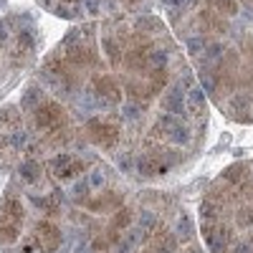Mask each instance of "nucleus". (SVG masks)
<instances>
[{
  "label": "nucleus",
  "instance_id": "obj_1",
  "mask_svg": "<svg viewBox=\"0 0 253 253\" xmlns=\"http://www.w3.org/2000/svg\"><path fill=\"white\" fill-rule=\"evenodd\" d=\"M36 124L43 132H58L63 126V112L58 109V104H53V101L41 104L36 109Z\"/></svg>",
  "mask_w": 253,
  "mask_h": 253
},
{
  "label": "nucleus",
  "instance_id": "obj_2",
  "mask_svg": "<svg viewBox=\"0 0 253 253\" xmlns=\"http://www.w3.org/2000/svg\"><path fill=\"white\" fill-rule=\"evenodd\" d=\"M51 172L58 177V180H69V177H74L79 170H84V167L71 157V155H66V152H63V155H56L53 160H51Z\"/></svg>",
  "mask_w": 253,
  "mask_h": 253
},
{
  "label": "nucleus",
  "instance_id": "obj_3",
  "mask_svg": "<svg viewBox=\"0 0 253 253\" xmlns=\"http://www.w3.org/2000/svg\"><path fill=\"white\" fill-rule=\"evenodd\" d=\"M36 238H38L41 248L51 253V251H56V248L61 246V230H58L53 223H38V228H36Z\"/></svg>",
  "mask_w": 253,
  "mask_h": 253
},
{
  "label": "nucleus",
  "instance_id": "obj_4",
  "mask_svg": "<svg viewBox=\"0 0 253 253\" xmlns=\"http://www.w3.org/2000/svg\"><path fill=\"white\" fill-rule=\"evenodd\" d=\"M89 129H91V137H94L99 144H104V147L114 144L117 137H119L117 124H109V122H99V119H94V122L89 124Z\"/></svg>",
  "mask_w": 253,
  "mask_h": 253
},
{
  "label": "nucleus",
  "instance_id": "obj_5",
  "mask_svg": "<svg viewBox=\"0 0 253 253\" xmlns=\"http://www.w3.org/2000/svg\"><path fill=\"white\" fill-rule=\"evenodd\" d=\"M96 96H99L104 104H117L122 94H119V89L114 86L112 79L101 76V79H96Z\"/></svg>",
  "mask_w": 253,
  "mask_h": 253
},
{
  "label": "nucleus",
  "instance_id": "obj_6",
  "mask_svg": "<svg viewBox=\"0 0 253 253\" xmlns=\"http://www.w3.org/2000/svg\"><path fill=\"white\" fill-rule=\"evenodd\" d=\"M137 170L142 172V175H147V177H152V175H162L165 170H167V165H162L157 157H152V155H144V157H139V162H137Z\"/></svg>",
  "mask_w": 253,
  "mask_h": 253
},
{
  "label": "nucleus",
  "instance_id": "obj_7",
  "mask_svg": "<svg viewBox=\"0 0 253 253\" xmlns=\"http://www.w3.org/2000/svg\"><path fill=\"white\" fill-rule=\"evenodd\" d=\"M0 215H5V218H10V220L20 223V220H23V205H20V200H18V198L8 195V198L3 200V205H0Z\"/></svg>",
  "mask_w": 253,
  "mask_h": 253
},
{
  "label": "nucleus",
  "instance_id": "obj_8",
  "mask_svg": "<svg viewBox=\"0 0 253 253\" xmlns=\"http://www.w3.org/2000/svg\"><path fill=\"white\" fill-rule=\"evenodd\" d=\"M18 175H20V180H23V182L33 185V182L41 180V165L36 160H26L23 165L18 167Z\"/></svg>",
  "mask_w": 253,
  "mask_h": 253
},
{
  "label": "nucleus",
  "instance_id": "obj_9",
  "mask_svg": "<svg viewBox=\"0 0 253 253\" xmlns=\"http://www.w3.org/2000/svg\"><path fill=\"white\" fill-rule=\"evenodd\" d=\"M18 51L23 56H31L36 51V36L31 28H20L18 31Z\"/></svg>",
  "mask_w": 253,
  "mask_h": 253
},
{
  "label": "nucleus",
  "instance_id": "obj_10",
  "mask_svg": "<svg viewBox=\"0 0 253 253\" xmlns=\"http://www.w3.org/2000/svg\"><path fill=\"white\" fill-rule=\"evenodd\" d=\"M41 104H43V94H41V89H36V86H31L26 94H23V99H20V109H26V112H36Z\"/></svg>",
  "mask_w": 253,
  "mask_h": 253
},
{
  "label": "nucleus",
  "instance_id": "obj_11",
  "mask_svg": "<svg viewBox=\"0 0 253 253\" xmlns=\"http://www.w3.org/2000/svg\"><path fill=\"white\" fill-rule=\"evenodd\" d=\"M18 238V223L5 218V215H0V241L3 243H13Z\"/></svg>",
  "mask_w": 253,
  "mask_h": 253
},
{
  "label": "nucleus",
  "instance_id": "obj_12",
  "mask_svg": "<svg viewBox=\"0 0 253 253\" xmlns=\"http://www.w3.org/2000/svg\"><path fill=\"white\" fill-rule=\"evenodd\" d=\"M182 107H185V101H182V91H170L165 99H162V109L165 112H170L172 117L175 114H180L182 112Z\"/></svg>",
  "mask_w": 253,
  "mask_h": 253
},
{
  "label": "nucleus",
  "instance_id": "obj_13",
  "mask_svg": "<svg viewBox=\"0 0 253 253\" xmlns=\"http://www.w3.org/2000/svg\"><path fill=\"white\" fill-rule=\"evenodd\" d=\"M8 144H10V150H26V144H28V132L18 124L15 129L8 132Z\"/></svg>",
  "mask_w": 253,
  "mask_h": 253
},
{
  "label": "nucleus",
  "instance_id": "obj_14",
  "mask_svg": "<svg viewBox=\"0 0 253 253\" xmlns=\"http://www.w3.org/2000/svg\"><path fill=\"white\" fill-rule=\"evenodd\" d=\"M155 225H157L155 213H150V210H142V215H139V233H142V236H144V233H152Z\"/></svg>",
  "mask_w": 253,
  "mask_h": 253
},
{
  "label": "nucleus",
  "instance_id": "obj_15",
  "mask_svg": "<svg viewBox=\"0 0 253 253\" xmlns=\"http://www.w3.org/2000/svg\"><path fill=\"white\" fill-rule=\"evenodd\" d=\"M203 101H205L203 89H190V94H187V104H190V109H193V114H198V112H200Z\"/></svg>",
  "mask_w": 253,
  "mask_h": 253
},
{
  "label": "nucleus",
  "instance_id": "obj_16",
  "mask_svg": "<svg viewBox=\"0 0 253 253\" xmlns=\"http://www.w3.org/2000/svg\"><path fill=\"white\" fill-rule=\"evenodd\" d=\"M177 236H180V238H190V236H193V223H190L187 215H182V218L177 220Z\"/></svg>",
  "mask_w": 253,
  "mask_h": 253
},
{
  "label": "nucleus",
  "instance_id": "obj_17",
  "mask_svg": "<svg viewBox=\"0 0 253 253\" xmlns=\"http://www.w3.org/2000/svg\"><path fill=\"white\" fill-rule=\"evenodd\" d=\"M150 63H152V69H155V71H162V69H165V63H167L165 51H152V53H150Z\"/></svg>",
  "mask_w": 253,
  "mask_h": 253
},
{
  "label": "nucleus",
  "instance_id": "obj_18",
  "mask_svg": "<svg viewBox=\"0 0 253 253\" xmlns=\"http://www.w3.org/2000/svg\"><path fill=\"white\" fill-rule=\"evenodd\" d=\"M129 220H132V215H129V210H119V213H117V218H114V228H126V225H129Z\"/></svg>",
  "mask_w": 253,
  "mask_h": 253
},
{
  "label": "nucleus",
  "instance_id": "obj_19",
  "mask_svg": "<svg viewBox=\"0 0 253 253\" xmlns=\"http://www.w3.org/2000/svg\"><path fill=\"white\" fill-rule=\"evenodd\" d=\"M170 139L172 142H185L187 139V129H185V126H180V124H175V129H170Z\"/></svg>",
  "mask_w": 253,
  "mask_h": 253
},
{
  "label": "nucleus",
  "instance_id": "obj_20",
  "mask_svg": "<svg viewBox=\"0 0 253 253\" xmlns=\"http://www.w3.org/2000/svg\"><path fill=\"white\" fill-rule=\"evenodd\" d=\"M200 215H203V220H213L215 218V205L213 203H203L200 205Z\"/></svg>",
  "mask_w": 253,
  "mask_h": 253
},
{
  "label": "nucleus",
  "instance_id": "obj_21",
  "mask_svg": "<svg viewBox=\"0 0 253 253\" xmlns=\"http://www.w3.org/2000/svg\"><path fill=\"white\" fill-rule=\"evenodd\" d=\"M101 185H104V175H101V170H94V172L89 175V187L99 190Z\"/></svg>",
  "mask_w": 253,
  "mask_h": 253
},
{
  "label": "nucleus",
  "instance_id": "obj_22",
  "mask_svg": "<svg viewBox=\"0 0 253 253\" xmlns=\"http://www.w3.org/2000/svg\"><path fill=\"white\" fill-rule=\"evenodd\" d=\"M215 8L225 13H236V0H215Z\"/></svg>",
  "mask_w": 253,
  "mask_h": 253
},
{
  "label": "nucleus",
  "instance_id": "obj_23",
  "mask_svg": "<svg viewBox=\"0 0 253 253\" xmlns=\"http://www.w3.org/2000/svg\"><path fill=\"white\" fill-rule=\"evenodd\" d=\"M137 114H139V109L134 107V104H129V107L122 109V119H129L132 122V119H137Z\"/></svg>",
  "mask_w": 253,
  "mask_h": 253
},
{
  "label": "nucleus",
  "instance_id": "obj_24",
  "mask_svg": "<svg viewBox=\"0 0 253 253\" xmlns=\"http://www.w3.org/2000/svg\"><path fill=\"white\" fill-rule=\"evenodd\" d=\"M233 253H253V246H251V243H238V246L233 248Z\"/></svg>",
  "mask_w": 253,
  "mask_h": 253
},
{
  "label": "nucleus",
  "instance_id": "obj_25",
  "mask_svg": "<svg viewBox=\"0 0 253 253\" xmlns=\"http://www.w3.org/2000/svg\"><path fill=\"white\" fill-rule=\"evenodd\" d=\"M38 3L43 5V8H48V10H53V8H56V3H53V0H38Z\"/></svg>",
  "mask_w": 253,
  "mask_h": 253
},
{
  "label": "nucleus",
  "instance_id": "obj_26",
  "mask_svg": "<svg viewBox=\"0 0 253 253\" xmlns=\"http://www.w3.org/2000/svg\"><path fill=\"white\" fill-rule=\"evenodd\" d=\"M185 253H198V251H195V248H190V251H185Z\"/></svg>",
  "mask_w": 253,
  "mask_h": 253
}]
</instances>
